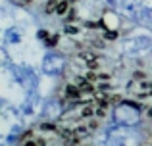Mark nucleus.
Wrapping results in <instances>:
<instances>
[{
	"instance_id": "f257e3e1",
	"label": "nucleus",
	"mask_w": 152,
	"mask_h": 146,
	"mask_svg": "<svg viewBox=\"0 0 152 146\" xmlns=\"http://www.w3.org/2000/svg\"><path fill=\"white\" fill-rule=\"evenodd\" d=\"M66 92H67V96H73V98H77L79 94H81V89H77V86L69 85V86L66 89Z\"/></svg>"
},
{
	"instance_id": "f03ea898",
	"label": "nucleus",
	"mask_w": 152,
	"mask_h": 146,
	"mask_svg": "<svg viewBox=\"0 0 152 146\" xmlns=\"http://www.w3.org/2000/svg\"><path fill=\"white\" fill-rule=\"evenodd\" d=\"M56 8H58V0H48V4H46V14L56 12Z\"/></svg>"
},
{
	"instance_id": "7ed1b4c3",
	"label": "nucleus",
	"mask_w": 152,
	"mask_h": 146,
	"mask_svg": "<svg viewBox=\"0 0 152 146\" xmlns=\"http://www.w3.org/2000/svg\"><path fill=\"white\" fill-rule=\"evenodd\" d=\"M56 12H58L60 15H64L67 12V2L66 0H64V2H58V8H56Z\"/></svg>"
},
{
	"instance_id": "20e7f679",
	"label": "nucleus",
	"mask_w": 152,
	"mask_h": 146,
	"mask_svg": "<svg viewBox=\"0 0 152 146\" xmlns=\"http://www.w3.org/2000/svg\"><path fill=\"white\" fill-rule=\"evenodd\" d=\"M81 92H94V89H93V85H91V83H83L81 85Z\"/></svg>"
},
{
	"instance_id": "39448f33",
	"label": "nucleus",
	"mask_w": 152,
	"mask_h": 146,
	"mask_svg": "<svg viewBox=\"0 0 152 146\" xmlns=\"http://www.w3.org/2000/svg\"><path fill=\"white\" fill-rule=\"evenodd\" d=\"M93 113H96V112H94V108H91V106H87V108L83 110V117H89V115H93Z\"/></svg>"
},
{
	"instance_id": "423d86ee",
	"label": "nucleus",
	"mask_w": 152,
	"mask_h": 146,
	"mask_svg": "<svg viewBox=\"0 0 152 146\" xmlns=\"http://www.w3.org/2000/svg\"><path fill=\"white\" fill-rule=\"evenodd\" d=\"M56 41H58V37H50L48 41H45V42H46L48 46H54V44H56Z\"/></svg>"
},
{
	"instance_id": "0eeeda50",
	"label": "nucleus",
	"mask_w": 152,
	"mask_h": 146,
	"mask_svg": "<svg viewBox=\"0 0 152 146\" xmlns=\"http://www.w3.org/2000/svg\"><path fill=\"white\" fill-rule=\"evenodd\" d=\"M106 38H115V33H114V31H110V33H106Z\"/></svg>"
},
{
	"instance_id": "6e6552de",
	"label": "nucleus",
	"mask_w": 152,
	"mask_h": 146,
	"mask_svg": "<svg viewBox=\"0 0 152 146\" xmlns=\"http://www.w3.org/2000/svg\"><path fill=\"white\" fill-rule=\"evenodd\" d=\"M23 146H37V144H35V142H25Z\"/></svg>"
},
{
	"instance_id": "1a4fd4ad",
	"label": "nucleus",
	"mask_w": 152,
	"mask_h": 146,
	"mask_svg": "<svg viewBox=\"0 0 152 146\" xmlns=\"http://www.w3.org/2000/svg\"><path fill=\"white\" fill-rule=\"evenodd\" d=\"M37 146H45V144H42V142H37Z\"/></svg>"
},
{
	"instance_id": "9d476101",
	"label": "nucleus",
	"mask_w": 152,
	"mask_h": 146,
	"mask_svg": "<svg viewBox=\"0 0 152 146\" xmlns=\"http://www.w3.org/2000/svg\"><path fill=\"white\" fill-rule=\"evenodd\" d=\"M148 115H150V117H152V108H150V112H148Z\"/></svg>"
},
{
	"instance_id": "9b49d317",
	"label": "nucleus",
	"mask_w": 152,
	"mask_h": 146,
	"mask_svg": "<svg viewBox=\"0 0 152 146\" xmlns=\"http://www.w3.org/2000/svg\"><path fill=\"white\" fill-rule=\"evenodd\" d=\"M25 2H29V0H25Z\"/></svg>"
}]
</instances>
